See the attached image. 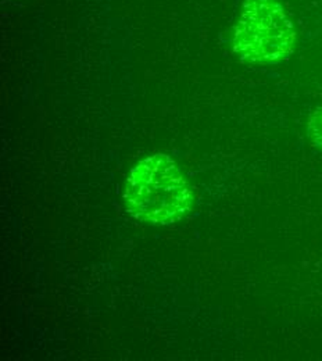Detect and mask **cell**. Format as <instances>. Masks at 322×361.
Wrapping results in <instances>:
<instances>
[{
  "instance_id": "7a4b0ae2",
  "label": "cell",
  "mask_w": 322,
  "mask_h": 361,
  "mask_svg": "<svg viewBox=\"0 0 322 361\" xmlns=\"http://www.w3.org/2000/svg\"><path fill=\"white\" fill-rule=\"evenodd\" d=\"M297 32L278 0H244L232 32L233 53L247 64L274 66L295 51Z\"/></svg>"
},
{
  "instance_id": "6da1fadb",
  "label": "cell",
  "mask_w": 322,
  "mask_h": 361,
  "mask_svg": "<svg viewBox=\"0 0 322 361\" xmlns=\"http://www.w3.org/2000/svg\"><path fill=\"white\" fill-rule=\"evenodd\" d=\"M124 203L138 221L170 226L186 217L194 203L192 185L168 154L140 160L125 180Z\"/></svg>"
},
{
  "instance_id": "3957f363",
  "label": "cell",
  "mask_w": 322,
  "mask_h": 361,
  "mask_svg": "<svg viewBox=\"0 0 322 361\" xmlns=\"http://www.w3.org/2000/svg\"><path fill=\"white\" fill-rule=\"evenodd\" d=\"M307 134L311 143L322 152V106L310 114L307 121Z\"/></svg>"
}]
</instances>
